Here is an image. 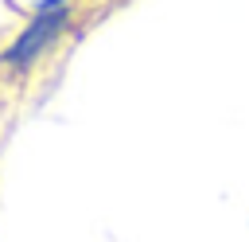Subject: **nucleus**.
Returning <instances> with one entry per match:
<instances>
[{
    "label": "nucleus",
    "mask_w": 249,
    "mask_h": 242,
    "mask_svg": "<svg viewBox=\"0 0 249 242\" xmlns=\"http://www.w3.org/2000/svg\"><path fill=\"white\" fill-rule=\"evenodd\" d=\"M62 27H66V8L39 12V16L31 20V27H27L23 35H16V43L4 51V62H12V66H27V62H35L39 51H43L51 39H58Z\"/></svg>",
    "instance_id": "obj_1"
}]
</instances>
